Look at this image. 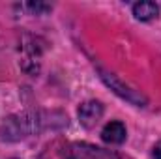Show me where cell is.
Listing matches in <instances>:
<instances>
[{
  "label": "cell",
  "instance_id": "cell-6",
  "mask_svg": "<svg viewBox=\"0 0 161 159\" xmlns=\"http://www.w3.org/2000/svg\"><path fill=\"white\" fill-rule=\"evenodd\" d=\"M154 159H161V140L154 146Z\"/></svg>",
  "mask_w": 161,
  "mask_h": 159
},
{
  "label": "cell",
  "instance_id": "cell-1",
  "mask_svg": "<svg viewBox=\"0 0 161 159\" xmlns=\"http://www.w3.org/2000/svg\"><path fill=\"white\" fill-rule=\"evenodd\" d=\"M62 159H120L114 150H107L90 142H68L60 150Z\"/></svg>",
  "mask_w": 161,
  "mask_h": 159
},
{
  "label": "cell",
  "instance_id": "cell-3",
  "mask_svg": "<svg viewBox=\"0 0 161 159\" xmlns=\"http://www.w3.org/2000/svg\"><path fill=\"white\" fill-rule=\"evenodd\" d=\"M101 77H103V80H105L109 86H113V88H114V92H116V94H120L122 97H125L127 101H131V103H135V105H139V107H142V105L146 103V99H144L137 90L129 88L127 84H125V86H122L120 80L116 79L114 75H111V73H103Z\"/></svg>",
  "mask_w": 161,
  "mask_h": 159
},
{
  "label": "cell",
  "instance_id": "cell-5",
  "mask_svg": "<svg viewBox=\"0 0 161 159\" xmlns=\"http://www.w3.org/2000/svg\"><path fill=\"white\" fill-rule=\"evenodd\" d=\"M133 15L139 21H152L159 15V6L156 2H137L133 6Z\"/></svg>",
  "mask_w": 161,
  "mask_h": 159
},
{
  "label": "cell",
  "instance_id": "cell-2",
  "mask_svg": "<svg viewBox=\"0 0 161 159\" xmlns=\"http://www.w3.org/2000/svg\"><path fill=\"white\" fill-rule=\"evenodd\" d=\"M103 116V105L99 101H86L79 107V122L84 127H94Z\"/></svg>",
  "mask_w": 161,
  "mask_h": 159
},
{
  "label": "cell",
  "instance_id": "cell-4",
  "mask_svg": "<svg viewBox=\"0 0 161 159\" xmlns=\"http://www.w3.org/2000/svg\"><path fill=\"white\" fill-rule=\"evenodd\" d=\"M125 137H127V131L122 122H109L101 131V139L107 144H122Z\"/></svg>",
  "mask_w": 161,
  "mask_h": 159
}]
</instances>
